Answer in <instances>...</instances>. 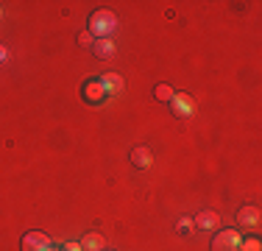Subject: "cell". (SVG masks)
Returning <instances> with one entry per match:
<instances>
[{
  "mask_svg": "<svg viewBox=\"0 0 262 251\" xmlns=\"http://www.w3.org/2000/svg\"><path fill=\"white\" fill-rule=\"evenodd\" d=\"M240 251H262V243H259V237H248L246 243H240Z\"/></svg>",
  "mask_w": 262,
  "mask_h": 251,
  "instance_id": "obj_13",
  "label": "cell"
},
{
  "mask_svg": "<svg viewBox=\"0 0 262 251\" xmlns=\"http://www.w3.org/2000/svg\"><path fill=\"white\" fill-rule=\"evenodd\" d=\"M48 251H59V248H53V246H51V248H48Z\"/></svg>",
  "mask_w": 262,
  "mask_h": 251,
  "instance_id": "obj_18",
  "label": "cell"
},
{
  "mask_svg": "<svg viewBox=\"0 0 262 251\" xmlns=\"http://www.w3.org/2000/svg\"><path fill=\"white\" fill-rule=\"evenodd\" d=\"M195 226L201 232H209V229H217L221 226V218H217V212H212V210H204L201 215L195 218Z\"/></svg>",
  "mask_w": 262,
  "mask_h": 251,
  "instance_id": "obj_9",
  "label": "cell"
},
{
  "mask_svg": "<svg viewBox=\"0 0 262 251\" xmlns=\"http://www.w3.org/2000/svg\"><path fill=\"white\" fill-rule=\"evenodd\" d=\"M170 109L176 117H190L192 112H195V103H192V98L187 95V92H176L170 100Z\"/></svg>",
  "mask_w": 262,
  "mask_h": 251,
  "instance_id": "obj_5",
  "label": "cell"
},
{
  "mask_svg": "<svg viewBox=\"0 0 262 251\" xmlns=\"http://www.w3.org/2000/svg\"><path fill=\"white\" fill-rule=\"evenodd\" d=\"M51 246H53L51 237L42 235V232H28V235H23V243H20L23 251H48Z\"/></svg>",
  "mask_w": 262,
  "mask_h": 251,
  "instance_id": "obj_3",
  "label": "cell"
},
{
  "mask_svg": "<svg viewBox=\"0 0 262 251\" xmlns=\"http://www.w3.org/2000/svg\"><path fill=\"white\" fill-rule=\"evenodd\" d=\"M115 28H117V17L112 14V11H106V9L92 11L90 23H86V31H90L92 36H98V39H109Z\"/></svg>",
  "mask_w": 262,
  "mask_h": 251,
  "instance_id": "obj_1",
  "label": "cell"
},
{
  "mask_svg": "<svg viewBox=\"0 0 262 251\" xmlns=\"http://www.w3.org/2000/svg\"><path fill=\"white\" fill-rule=\"evenodd\" d=\"M101 84H103L106 95H120V92H123V87H126V81H123L117 73H103Z\"/></svg>",
  "mask_w": 262,
  "mask_h": 251,
  "instance_id": "obj_7",
  "label": "cell"
},
{
  "mask_svg": "<svg viewBox=\"0 0 262 251\" xmlns=\"http://www.w3.org/2000/svg\"><path fill=\"white\" fill-rule=\"evenodd\" d=\"M103 251H106V248H103Z\"/></svg>",
  "mask_w": 262,
  "mask_h": 251,
  "instance_id": "obj_20",
  "label": "cell"
},
{
  "mask_svg": "<svg viewBox=\"0 0 262 251\" xmlns=\"http://www.w3.org/2000/svg\"><path fill=\"white\" fill-rule=\"evenodd\" d=\"M61 251H81V246H78V243H67V246L61 248Z\"/></svg>",
  "mask_w": 262,
  "mask_h": 251,
  "instance_id": "obj_17",
  "label": "cell"
},
{
  "mask_svg": "<svg viewBox=\"0 0 262 251\" xmlns=\"http://www.w3.org/2000/svg\"><path fill=\"white\" fill-rule=\"evenodd\" d=\"M237 226L248 232H257L259 229V206H243L237 212Z\"/></svg>",
  "mask_w": 262,
  "mask_h": 251,
  "instance_id": "obj_4",
  "label": "cell"
},
{
  "mask_svg": "<svg viewBox=\"0 0 262 251\" xmlns=\"http://www.w3.org/2000/svg\"><path fill=\"white\" fill-rule=\"evenodd\" d=\"M92 53H95L98 59H112V56H115V42L112 39H95L92 42Z\"/></svg>",
  "mask_w": 262,
  "mask_h": 251,
  "instance_id": "obj_11",
  "label": "cell"
},
{
  "mask_svg": "<svg viewBox=\"0 0 262 251\" xmlns=\"http://www.w3.org/2000/svg\"><path fill=\"white\" fill-rule=\"evenodd\" d=\"M6 59H9V50H6V45H0V65H3Z\"/></svg>",
  "mask_w": 262,
  "mask_h": 251,
  "instance_id": "obj_16",
  "label": "cell"
},
{
  "mask_svg": "<svg viewBox=\"0 0 262 251\" xmlns=\"http://www.w3.org/2000/svg\"><path fill=\"white\" fill-rule=\"evenodd\" d=\"M131 162H134V168H148L154 162V154L151 148H131Z\"/></svg>",
  "mask_w": 262,
  "mask_h": 251,
  "instance_id": "obj_10",
  "label": "cell"
},
{
  "mask_svg": "<svg viewBox=\"0 0 262 251\" xmlns=\"http://www.w3.org/2000/svg\"><path fill=\"white\" fill-rule=\"evenodd\" d=\"M179 226H182V235H190V232H192V229H190V226H192V221H190V218H184V221L179 223Z\"/></svg>",
  "mask_w": 262,
  "mask_h": 251,
  "instance_id": "obj_15",
  "label": "cell"
},
{
  "mask_svg": "<svg viewBox=\"0 0 262 251\" xmlns=\"http://www.w3.org/2000/svg\"><path fill=\"white\" fill-rule=\"evenodd\" d=\"M78 246H81V251H103V235H98V232H90V235H84L78 240Z\"/></svg>",
  "mask_w": 262,
  "mask_h": 251,
  "instance_id": "obj_8",
  "label": "cell"
},
{
  "mask_svg": "<svg viewBox=\"0 0 262 251\" xmlns=\"http://www.w3.org/2000/svg\"><path fill=\"white\" fill-rule=\"evenodd\" d=\"M81 92H84V100H86V103H101V100L106 98V90H103L101 78L86 81V84L81 87Z\"/></svg>",
  "mask_w": 262,
  "mask_h": 251,
  "instance_id": "obj_6",
  "label": "cell"
},
{
  "mask_svg": "<svg viewBox=\"0 0 262 251\" xmlns=\"http://www.w3.org/2000/svg\"><path fill=\"white\" fill-rule=\"evenodd\" d=\"M240 232L237 229H221L215 237H212V251H240Z\"/></svg>",
  "mask_w": 262,
  "mask_h": 251,
  "instance_id": "obj_2",
  "label": "cell"
},
{
  "mask_svg": "<svg viewBox=\"0 0 262 251\" xmlns=\"http://www.w3.org/2000/svg\"><path fill=\"white\" fill-rule=\"evenodd\" d=\"M154 95H157V100H162V103H170L173 95H176V90H173L170 84H157L154 87Z\"/></svg>",
  "mask_w": 262,
  "mask_h": 251,
  "instance_id": "obj_12",
  "label": "cell"
},
{
  "mask_svg": "<svg viewBox=\"0 0 262 251\" xmlns=\"http://www.w3.org/2000/svg\"><path fill=\"white\" fill-rule=\"evenodd\" d=\"M78 45H81V48L92 45V34H90V31H81V34H78Z\"/></svg>",
  "mask_w": 262,
  "mask_h": 251,
  "instance_id": "obj_14",
  "label": "cell"
},
{
  "mask_svg": "<svg viewBox=\"0 0 262 251\" xmlns=\"http://www.w3.org/2000/svg\"><path fill=\"white\" fill-rule=\"evenodd\" d=\"M0 14H3V9H0Z\"/></svg>",
  "mask_w": 262,
  "mask_h": 251,
  "instance_id": "obj_19",
  "label": "cell"
}]
</instances>
